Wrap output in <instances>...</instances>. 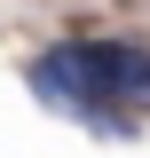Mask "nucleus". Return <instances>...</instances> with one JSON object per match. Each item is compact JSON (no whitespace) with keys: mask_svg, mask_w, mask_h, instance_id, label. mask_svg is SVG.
<instances>
[{"mask_svg":"<svg viewBox=\"0 0 150 158\" xmlns=\"http://www.w3.org/2000/svg\"><path fill=\"white\" fill-rule=\"evenodd\" d=\"M24 87H32L40 111L87 118V127H103V135H111V118H103V103H95V87H87V71H79V48H71V40L32 48V56H24Z\"/></svg>","mask_w":150,"mask_h":158,"instance_id":"f03ea898","label":"nucleus"},{"mask_svg":"<svg viewBox=\"0 0 150 158\" xmlns=\"http://www.w3.org/2000/svg\"><path fill=\"white\" fill-rule=\"evenodd\" d=\"M71 48H79V71H87L103 118H111V111H150V40H134V32H95V40H71ZM111 127L127 135V118H111Z\"/></svg>","mask_w":150,"mask_h":158,"instance_id":"f257e3e1","label":"nucleus"}]
</instances>
